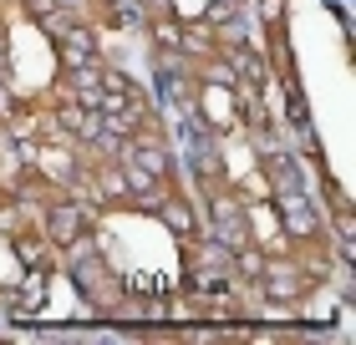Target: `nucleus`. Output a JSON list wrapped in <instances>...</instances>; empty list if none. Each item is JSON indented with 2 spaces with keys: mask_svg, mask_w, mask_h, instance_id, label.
I'll return each instance as SVG.
<instances>
[{
  "mask_svg": "<svg viewBox=\"0 0 356 345\" xmlns=\"http://www.w3.org/2000/svg\"><path fill=\"white\" fill-rule=\"evenodd\" d=\"M122 162H133V168H143L148 178H158V183H168V173H173V158H168V147L163 142H153V137H122Z\"/></svg>",
  "mask_w": 356,
  "mask_h": 345,
  "instance_id": "39448f33",
  "label": "nucleus"
},
{
  "mask_svg": "<svg viewBox=\"0 0 356 345\" xmlns=\"http://www.w3.org/2000/svg\"><path fill=\"white\" fill-rule=\"evenodd\" d=\"M26 10L36 15V21H51V15L61 10V0H26Z\"/></svg>",
  "mask_w": 356,
  "mask_h": 345,
  "instance_id": "9b49d317",
  "label": "nucleus"
},
{
  "mask_svg": "<svg viewBox=\"0 0 356 345\" xmlns=\"http://www.w3.org/2000/svg\"><path fill=\"white\" fill-rule=\"evenodd\" d=\"M178 36H184V26H178V21H158L153 26V41L168 46V51H178Z\"/></svg>",
  "mask_w": 356,
  "mask_h": 345,
  "instance_id": "1a4fd4ad",
  "label": "nucleus"
},
{
  "mask_svg": "<svg viewBox=\"0 0 356 345\" xmlns=\"http://www.w3.org/2000/svg\"><path fill=\"white\" fill-rule=\"evenodd\" d=\"M41 234L51 239V249H72L76 239L92 234V208L76 199H56L41 208Z\"/></svg>",
  "mask_w": 356,
  "mask_h": 345,
  "instance_id": "f03ea898",
  "label": "nucleus"
},
{
  "mask_svg": "<svg viewBox=\"0 0 356 345\" xmlns=\"http://www.w3.org/2000/svg\"><path fill=\"white\" fill-rule=\"evenodd\" d=\"M285 117L290 122H305V96H300V87H296V76H285Z\"/></svg>",
  "mask_w": 356,
  "mask_h": 345,
  "instance_id": "6e6552de",
  "label": "nucleus"
},
{
  "mask_svg": "<svg viewBox=\"0 0 356 345\" xmlns=\"http://www.w3.org/2000/svg\"><path fill=\"white\" fill-rule=\"evenodd\" d=\"M270 213L280 219L290 244H305V239L321 234V213H316V203H311V193H305V188H275L270 193Z\"/></svg>",
  "mask_w": 356,
  "mask_h": 345,
  "instance_id": "f257e3e1",
  "label": "nucleus"
},
{
  "mask_svg": "<svg viewBox=\"0 0 356 345\" xmlns=\"http://www.w3.org/2000/svg\"><path fill=\"white\" fill-rule=\"evenodd\" d=\"M254 289H260L270 305H290V300H300V294L311 289V274L300 264H265V274L254 279Z\"/></svg>",
  "mask_w": 356,
  "mask_h": 345,
  "instance_id": "20e7f679",
  "label": "nucleus"
},
{
  "mask_svg": "<svg viewBox=\"0 0 356 345\" xmlns=\"http://www.w3.org/2000/svg\"><path fill=\"white\" fill-rule=\"evenodd\" d=\"M158 219H163L168 228H173V239H193V234H204V228H199V213H193V203L184 199V193H163V199H158Z\"/></svg>",
  "mask_w": 356,
  "mask_h": 345,
  "instance_id": "423d86ee",
  "label": "nucleus"
},
{
  "mask_svg": "<svg viewBox=\"0 0 356 345\" xmlns=\"http://www.w3.org/2000/svg\"><path fill=\"white\" fill-rule=\"evenodd\" d=\"M199 117H204V127H214V133L239 127V107H234V87H229V81L209 76L204 87H199Z\"/></svg>",
  "mask_w": 356,
  "mask_h": 345,
  "instance_id": "7ed1b4c3",
  "label": "nucleus"
},
{
  "mask_svg": "<svg viewBox=\"0 0 356 345\" xmlns=\"http://www.w3.org/2000/svg\"><path fill=\"white\" fill-rule=\"evenodd\" d=\"M260 21L265 26H280L285 21V0H260Z\"/></svg>",
  "mask_w": 356,
  "mask_h": 345,
  "instance_id": "9d476101",
  "label": "nucleus"
},
{
  "mask_svg": "<svg viewBox=\"0 0 356 345\" xmlns=\"http://www.w3.org/2000/svg\"><path fill=\"white\" fill-rule=\"evenodd\" d=\"M10 249L21 259V269H41L46 274V264H51V239L36 234V228H21V234L10 239Z\"/></svg>",
  "mask_w": 356,
  "mask_h": 345,
  "instance_id": "0eeeda50",
  "label": "nucleus"
}]
</instances>
